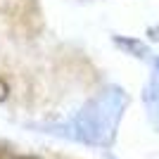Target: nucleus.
<instances>
[{"mask_svg": "<svg viewBox=\"0 0 159 159\" xmlns=\"http://www.w3.org/2000/svg\"><path fill=\"white\" fill-rule=\"evenodd\" d=\"M114 43H116L121 50L135 55V57H145V55H147V45H145V43H140V40H135V38H121V36H114Z\"/></svg>", "mask_w": 159, "mask_h": 159, "instance_id": "7ed1b4c3", "label": "nucleus"}, {"mask_svg": "<svg viewBox=\"0 0 159 159\" xmlns=\"http://www.w3.org/2000/svg\"><path fill=\"white\" fill-rule=\"evenodd\" d=\"M147 109H150V119L154 121V126L159 128V79H152L145 86V93H143Z\"/></svg>", "mask_w": 159, "mask_h": 159, "instance_id": "f03ea898", "label": "nucleus"}, {"mask_svg": "<svg viewBox=\"0 0 159 159\" xmlns=\"http://www.w3.org/2000/svg\"><path fill=\"white\" fill-rule=\"evenodd\" d=\"M157 74H159V57H157Z\"/></svg>", "mask_w": 159, "mask_h": 159, "instance_id": "0eeeda50", "label": "nucleus"}, {"mask_svg": "<svg viewBox=\"0 0 159 159\" xmlns=\"http://www.w3.org/2000/svg\"><path fill=\"white\" fill-rule=\"evenodd\" d=\"M7 98H10V83L0 76V102H5Z\"/></svg>", "mask_w": 159, "mask_h": 159, "instance_id": "20e7f679", "label": "nucleus"}, {"mask_svg": "<svg viewBox=\"0 0 159 159\" xmlns=\"http://www.w3.org/2000/svg\"><path fill=\"white\" fill-rule=\"evenodd\" d=\"M0 159H12V154H10V147H7L5 143H0Z\"/></svg>", "mask_w": 159, "mask_h": 159, "instance_id": "39448f33", "label": "nucleus"}, {"mask_svg": "<svg viewBox=\"0 0 159 159\" xmlns=\"http://www.w3.org/2000/svg\"><path fill=\"white\" fill-rule=\"evenodd\" d=\"M12 159H40V157H36V154H17Z\"/></svg>", "mask_w": 159, "mask_h": 159, "instance_id": "423d86ee", "label": "nucleus"}, {"mask_svg": "<svg viewBox=\"0 0 159 159\" xmlns=\"http://www.w3.org/2000/svg\"><path fill=\"white\" fill-rule=\"evenodd\" d=\"M112 159H114V157H112Z\"/></svg>", "mask_w": 159, "mask_h": 159, "instance_id": "6e6552de", "label": "nucleus"}, {"mask_svg": "<svg viewBox=\"0 0 159 159\" xmlns=\"http://www.w3.org/2000/svg\"><path fill=\"white\" fill-rule=\"evenodd\" d=\"M128 105V98L121 88L112 86L102 90L98 98H93L74 119L64 124H50L45 126V133L71 138L83 145L95 147H109L116 138V128L124 116V109Z\"/></svg>", "mask_w": 159, "mask_h": 159, "instance_id": "f257e3e1", "label": "nucleus"}]
</instances>
